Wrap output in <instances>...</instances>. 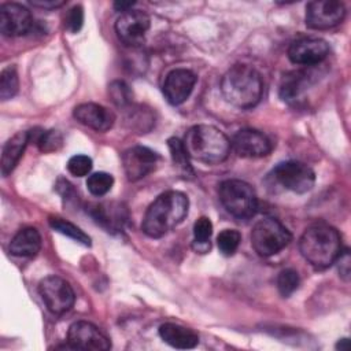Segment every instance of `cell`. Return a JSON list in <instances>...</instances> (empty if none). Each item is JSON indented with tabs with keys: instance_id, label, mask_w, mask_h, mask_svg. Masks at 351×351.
Segmentation results:
<instances>
[{
	"instance_id": "32",
	"label": "cell",
	"mask_w": 351,
	"mask_h": 351,
	"mask_svg": "<svg viewBox=\"0 0 351 351\" xmlns=\"http://www.w3.org/2000/svg\"><path fill=\"white\" fill-rule=\"evenodd\" d=\"M64 29L70 33H77L84 25V10L81 5H74L64 15Z\"/></svg>"
},
{
	"instance_id": "28",
	"label": "cell",
	"mask_w": 351,
	"mask_h": 351,
	"mask_svg": "<svg viewBox=\"0 0 351 351\" xmlns=\"http://www.w3.org/2000/svg\"><path fill=\"white\" fill-rule=\"evenodd\" d=\"M299 282H300V278H299L298 271H295L293 269H285V270L280 271V274L277 277L278 292L284 298H288L298 289Z\"/></svg>"
},
{
	"instance_id": "36",
	"label": "cell",
	"mask_w": 351,
	"mask_h": 351,
	"mask_svg": "<svg viewBox=\"0 0 351 351\" xmlns=\"http://www.w3.org/2000/svg\"><path fill=\"white\" fill-rule=\"evenodd\" d=\"M348 347V339H340L336 344L337 350H346Z\"/></svg>"
},
{
	"instance_id": "19",
	"label": "cell",
	"mask_w": 351,
	"mask_h": 351,
	"mask_svg": "<svg viewBox=\"0 0 351 351\" xmlns=\"http://www.w3.org/2000/svg\"><path fill=\"white\" fill-rule=\"evenodd\" d=\"M41 248V236L40 232L33 228H22L18 233L11 239L10 243V252L15 256L22 258H32L37 255Z\"/></svg>"
},
{
	"instance_id": "26",
	"label": "cell",
	"mask_w": 351,
	"mask_h": 351,
	"mask_svg": "<svg viewBox=\"0 0 351 351\" xmlns=\"http://www.w3.org/2000/svg\"><path fill=\"white\" fill-rule=\"evenodd\" d=\"M112 185H114V177L106 171L93 173L86 180L88 191L95 196L106 195L107 192H110Z\"/></svg>"
},
{
	"instance_id": "18",
	"label": "cell",
	"mask_w": 351,
	"mask_h": 351,
	"mask_svg": "<svg viewBox=\"0 0 351 351\" xmlns=\"http://www.w3.org/2000/svg\"><path fill=\"white\" fill-rule=\"evenodd\" d=\"M159 336L165 343L180 350L195 348L199 344V336L195 330L174 322H166L160 325Z\"/></svg>"
},
{
	"instance_id": "7",
	"label": "cell",
	"mask_w": 351,
	"mask_h": 351,
	"mask_svg": "<svg viewBox=\"0 0 351 351\" xmlns=\"http://www.w3.org/2000/svg\"><path fill=\"white\" fill-rule=\"evenodd\" d=\"M38 292L47 308L53 314L69 311L75 302L71 285L59 276H48L38 284Z\"/></svg>"
},
{
	"instance_id": "20",
	"label": "cell",
	"mask_w": 351,
	"mask_h": 351,
	"mask_svg": "<svg viewBox=\"0 0 351 351\" xmlns=\"http://www.w3.org/2000/svg\"><path fill=\"white\" fill-rule=\"evenodd\" d=\"M29 140H30V132L27 130L18 132L11 138L7 140L1 152V174L4 177L8 176L15 169Z\"/></svg>"
},
{
	"instance_id": "15",
	"label": "cell",
	"mask_w": 351,
	"mask_h": 351,
	"mask_svg": "<svg viewBox=\"0 0 351 351\" xmlns=\"http://www.w3.org/2000/svg\"><path fill=\"white\" fill-rule=\"evenodd\" d=\"M230 145L241 158H262L271 151L270 140L262 132L255 129L239 130L233 136Z\"/></svg>"
},
{
	"instance_id": "24",
	"label": "cell",
	"mask_w": 351,
	"mask_h": 351,
	"mask_svg": "<svg viewBox=\"0 0 351 351\" xmlns=\"http://www.w3.org/2000/svg\"><path fill=\"white\" fill-rule=\"evenodd\" d=\"M213 234V223L207 217H200L193 223V248L204 254L210 248V237Z\"/></svg>"
},
{
	"instance_id": "31",
	"label": "cell",
	"mask_w": 351,
	"mask_h": 351,
	"mask_svg": "<svg viewBox=\"0 0 351 351\" xmlns=\"http://www.w3.org/2000/svg\"><path fill=\"white\" fill-rule=\"evenodd\" d=\"M67 170L75 177H84L92 170V159L86 155H74L67 162Z\"/></svg>"
},
{
	"instance_id": "10",
	"label": "cell",
	"mask_w": 351,
	"mask_h": 351,
	"mask_svg": "<svg viewBox=\"0 0 351 351\" xmlns=\"http://www.w3.org/2000/svg\"><path fill=\"white\" fill-rule=\"evenodd\" d=\"M149 16L141 10H130L122 12L115 22V33L118 38L130 47L143 44L149 29Z\"/></svg>"
},
{
	"instance_id": "22",
	"label": "cell",
	"mask_w": 351,
	"mask_h": 351,
	"mask_svg": "<svg viewBox=\"0 0 351 351\" xmlns=\"http://www.w3.org/2000/svg\"><path fill=\"white\" fill-rule=\"evenodd\" d=\"M167 145H169V151H170V155H171L173 165L177 169V171L185 178H193L195 171L191 166V162H189L191 158L186 154L182 141L177 137H170L167 140Z\"/></svg>"
},
{
	"instance_id": "35",
	"label": "cell",
	"mask_w": 351,
	"mask_h": 351,
	"mask_svg": "<svg viewBox=\"0 0 351 351\" xmlns=\"http://www.w3.org/2000/svg\"><path fill=\"white\" fill-rule=\"evenodd\" d=\"M133 5H134L133 1H117V3H114V8L117 11H122V12L130 11Z\"/></svg>"
},
{
	"instance_id": "14",
	"label": "cell",
	"mask_w": 351,
	"mask_h": 351,
	"mask_svg": "<svg viewBox=\"0 0 351 351\" xmlns=\"http://www.w3.org/2000/svg\"><path fill=\"white\" fill-rule=\"evenodd\" d=\"M158 159V154L147 147L136 145L126 149L122 155V165L128 180L137 181L154 171Z\"/></svg>"
},
{
	"instance_id": "12",
	"label": "cell",
	"mask_w": 351,
	"mask_h": 351,
	"mask_svg": "<svg viewBox=\"0 0 351 351\" xmlns=\"http://www.w3.org/2000/svg\"><path fill=\"white\" fill-rule=\"evenodd\" d=\"M329 53V45L322 38L303 37L291 43L288 58L295 64L314 66L321 63Z\"/></svg>"
},
{
	"instance_id": "27",
	"label": "cell",
	"mask_w": 351,
	"mask_h": 351,
	"mask_svg": "<svg viewBox=\"0 0 351 351\" xmlns=\"http://www.w3.org/2000/svg\"><path fill=\"white\" fill-rule=\"evenodd\" d=\"M240 240H241V236H240V233L237 230H234V229H223L218 234V237H217V244H218L219 251L223 255L230 256V255H233L237 251Z\"/></svg>"
},
{
	"instance_id": "21",
	"label": "cell",
	"mask_w": 351,
	"mask_h": 351,
	"mask_svg": "<svg viewBox=\"0 0 351 351\" xmlns=\"http://www.w3.org/2000/svg\"><path fill=\"white\" fill-rule=\"evenodd\" d=\"M307 71H292L284 75L280 85V96L285 101H292L299 97V95L306 89L308 84Z\"/></svg>"
},
{
	"instance_id": "9",
	"label": "cell",
	"mask_w": 351,
	"mask_h": 351,
	"mask_svg": "<svg viewBox=\"0 0 351 351\" xmlns=\"http://www.w3.org/2000/svg\"><path fill=\"white\" fill-rule=\"evenodd\" d=\"M346 15L344 4L336 0L310 1L306 5V25L310 29L325 30L339 25Z\"/></svg>"
},
{
	"instance_id": "1",
	"label": "cell",
	"mask_w": 351,
	"mask_h": 351,
	"mask_svg": "<svg viewBox=\"0 0 351 351\" xmlns=\"http://www.w3.org/2000/svg\"><path fill=\"white\" fill-rule=\"evenodd\" d=\"M189 200L185 193L178 191H167L159 195L147 208L143 218V232L159 239L180 225L188 214Z\"/></svg>"
},
{
	"instance_id": "3",
	"label": "cell",
	"mask_w": 351,
	"mask_h": 351,
	"mask_svg": "<svg viewBox=\"0 0 351 351\" xmlns=\"http://www.w3.org/2000/svg\"><path fill=\"white\" fill-rule=\"evenodd\" d=\"M221 92L228 103L237 108L256 106L263 93L261 74L248 64H234L222 77Z\"/></svg>"
},
{
	"instance_id": "34",
	"label": "cell",
	"mask_w": 351,
	"mask_h": 351,
	"mask_svg": "<svg viewBox=\"0 0 351 351\" xmlns=\"http://www.w3.org/2000/svg\"><path fill=\"white\" fill-rule=\"evenodd\" d=\"M30 4L34 7L45 8V10H52V8L62 7L64 4V1L63 0H32Z\"/></svg>"
},
{
	"instance_id": "16",
	"label": "cell",
	"mask_w": 351,
	"mask_h": 351,
	"mask_svg": "<svg viewBox=\"0 0 351 351\" xmlns=\"http://www.w3.org/2000/svg\"><path fill=\"white\" fill-rule=\"evenodd\" d=\"M195 84L196 75L193 71L188 69H174L166 75L163 95L170 104L178 106L189 97Z\"/></svg>"
},
{
	"instance_id": "17",
	"label": "cell",
	"mask_w": 351,
	"mask_h": 351,
	"mask_svg": "<svg viewBox=\"0 0 351 351\" xmlns=\"http://www.w3.org/2000/svg\"><path fill=\"white\" fill-rule=\"evenodd\" d=\"M74 118L86 128L96 132H107L115 122L112 111L97 103H82L74 108Z\"/></svg>"
},
{
	"instance_id": "25",
	"label": "cell",
	"mask_w": 351,
	"mask_h": 351,
	"mask_svg": "<svg viewBox=\"0 0 351 351\" xmlns=\"http://www.w3.org/2000/svg\"><path fill=\"white\" fill-rule=\"evenodd\" d=\"M19 88V78L15 66H8L3 69L0 74V97L1 100H8L14 97Z\"/></svg>"
},
{
	"instance_id": "8",
	"label": "cell",
	"mask_w": 351,
	"mask_h": 351,
	"mask_svg": "<svg viewBox=\"0 0 351 351\" xmlns=\"http://www.w3.org/2000/svg\"><path fill=\"white\" fill-rule=\"evenodd\" d=\"M274 180L285 189L296 193L308 192L315 182V173L310 166L298 160L278 163L273 170Z\"/></svg>"
},
{
	"instance_id": "5",
	"label": "cell",
	"mask_w": 351,
	"mask_h": 351,
	"mask_svg": "<svg viewBox=\"0 0 351 351\" xmlns=\"http://www.w3.org/2000/svg\"><path fill=\"white\" fill-rule=\"evenodd\" d=\"M219 200L226 211L239 219H250L258 208V199L254 188L241 180H225L221 182Z\"/></svg>"
},
{
	"instance_id": "11",
	"label": "cell",
	"mask_w": 351,
	"mask_h": 351,
	"mask_svg": "<svg viewBox=\"0 0 351 351\" xmlns=\"http://www.w3.org/2000/svg\"><path fill=\"white\" fill-rule=\"evenodd\" d=\"M67 341L71 348L106 351L110 350V339L93 324L88 321H77L70 325L67 332Z\"/></svg>"
},
{
	"instance_id": "4",
	"label": "cell",
	"mask_w": 351,
	"mask_h": 351,
	"mask_svg": "<svg viewBox=\"0 0 351 351\" xmlns=\"http://www.w3.org/2000/svg\"><path fill=\"white\" fill-rule=\"evenodd\" d=\"M182 144L191 159L207 165L223 162L232 148L225 133L213 125H195L189 128Z\"/></svg>"
},
{
	"instance_id": "13",
	"label": "cell",
	"mask_w": 351,
	"mask_h": 351,
	"mask_svg": "<svg viewBox=\"0 0 351 351\" xmlns=\"http://www.w3.org/2000/svg\"><path fill=\"white\" fill-rule=\"evenodd\" d=\"M33 27L30 11L18 3H4L0 7V30L3 36L18 37Z\"/></svg>"
},
{
	"instance_id": "30",
	"label": "cell",
	"mask_w": 351,
	"mask_h": 351,
	"mask_svg": "<svg viewBox=\"0 0 351 351\" xmlns=\"http://www.w3.org/2000/svg\"><path fill=\"white\" fill-rule=\"evenodd\" d=\"M63 144V137L58 130H47L37 138V147L41 152H55Z\"/></svg>"
},
{
	"instance_id": "6",
	"label": "cell",
	"mask_w": 351,
	"mask_h": 351,
	"mask_svg": "<svg viewBox=\"0 0 351 351\" xmlns=\"http://www.w3.org/2000/svg\"><path fill=\"white\" fill-rule=\"evenodd\" d=\"M292 240L291 232L276 218L259 219L251 232V244L261 256H271Z\"/></svg>"
},
{
	"instance_id": "29",
	"label": "cell",
	"mask_w": 351,
	"mask_h": 351,
	"mask_svg": "<svg viewBox=\"0 0 351 351\" xmlns=\"http://www.w3.org/2000/svg\"><path fill=\"white\" fill-rule=\"evenodd\" d=\"M108 92H110V97H111L112 103L118 107H126L132 101L130 88L123 81L111 82V85L108 86Z\"/></svg>"
},
{
	"instance_id": "23",
	"label": "cell",
	"mask_w": 351,
	"mask_h": 351,
	"mask_svg": "<svg viewBox=\"0 0 351 351\" xmlns=\"http://www.w3.org/2000/svg\"><path fill=\"white\" fill-rule=\"evenodd\" d=\"M49 225L56 232L75 240L77 243H81L88 247L90 245V237L84 230H81L78 226H75L74 223H71L60 217H49Z\"/></svg>"
},
{
	"instance_id": "2",
	"label": "cell",
	"mask_w": 351,
	"mask_h": 351,
	"mask_svg": "<svg viewBox=\"0 0 351 351\" xmlns=\"http://www.w3.org/2000/svg\"><path fill=\"white\" fill-rule=\"evenodd\" d=\"M299 250L311 266L326 269L336 262L341 252V236L336 228L328 223H314L303 232Z\"/></svg>"
},
{
	"instance_id": "33",
	"label": "cell",
	"mask_w": 351,
	"mask_h": 351,
	"mask_svg": "<svg viewBox=\"0 0 351 351\" xmlns=\"http://www.w3.org/2000/svg\"><path fill=\"white\" fill-rule=\"evenodd\" d=\"M339 262V273H340V277H343L346 281L350 280V252L348 250L340 252V255L337 256L336 259Z\"/></svg>"
}]
</instances>
